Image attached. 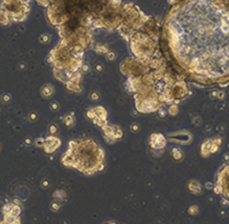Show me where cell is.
Returning <instances> with one entry per match:
<instances>
[{"mask_svg": "<svg viewBox=\"0 0 229 224\" xmlns=\"http://www.w3.org/2000/svg\"><path fill=\"white\" fill-rule=\"evenodd\" d=\"M61 146V141L60 139L55 136V135H50L45 139V144L43 146L44 152L48 154L55 152Z\"/></svg>", "mask_w": 229, "mask_h": 224, "instance_id": "obj_3", "label": "cell"}, {"mask_svg": "<svg viewBox=\"0 0 229 224\" xmlns=\"http://www.w3.org/2000/svg\"><path fill=\"white\" fill-rule=\"evenodd\" d=\"M22 211V209L20 208L19 205L13 204H7L4 206L3 208V213L5 215H8V214H13L19 216Z\"/></svg>", "mask_w": 229, "mask_h": 224, "instance_id": "obj_4", "label": "cell"}, {"mask_svg": "<svg viewBox=\"0 0 229 224\" xmlns=\"http://www.w3.org/2000/svg\"><path fill=\"white\" fill-rule=\"evenodd\" d=\"M45 144V139L43 137H38L34 141V145L36 147H43Z\"/></svg>", "mask_w": 229, "mask_h": 224, "instance_id": "obj_10", "label": "cell"}, {"mask_svg": "<svg viewBox=\"0 0 229 224\" xmlns=\"http://www.w3.org/2000/svg\"><path fill=\"white\" fill-rule=\"evenodd\" d=\"M20 218L19 216L13 215V214H8V215H5L4 221L2 223H20Z\"/></svg>", "mask_w": 229, "mask_h": 224, "instance_id": "obj_7", "label": "cell"}, {"mask_svg": "<svg viewBox=\"0 0 229 224\" xmlns=\"http://www.w3.org/2000/svg\"><path fill=\"white\" fill-rule=\"evenodd\" d=\"M50 109L52 111H58V109H60V104H58V102H52L50 104Z\"/></svg>", "mask_w": 229, "mask_h": 224, "instance_id": "obj_13", "label": "cell"}, {"mask_svg": "<svg viewBox=\"0 0 229 224\" xmlns=\"http://www.w3.org/2000/svg\"><path fill=\"white\" fill-rule=\"evenodd\" d=\"M50 209L53 211H58V210L60 209V204H58V201H53L51 203V204H50Z\"/></svg>", "mask_w": 229, "mask_h": 224, "instance_id": "obj_11", "label": "cell"}, {"mask_svg": "<svg viewBox=\"0 0 229 224\" xmlns=\"http://www.w3.org/2000/svg\"><path fill=\"white\" fill-rule=\"evenodd\" d=\"M75 122V119L73 115L71 114H67L65 117H64V125H65L67 127H71L74 126V124Z\"/></svg>", "mask_w": 229, "mask_h": 224, "instance_id": "obj_8", "label": "cell"}, {"mask_svg": "<svg viewBox=\"0 0 229 224\" xmlns=\"http://www.w3.org/2000/svg\"><path fill=\"white\" fill-rule=\"evenodd\" d=\"M218 187L229 202V165L224 168L218 177Z\"/></svg>", "mask_w": 229, "mask_h": 224, "instance_id": "obj_2", "label": "cell"}, {"mask_svg": "<svg viewBox=\"0 0 229 224\" xmlns=\"http://www.w3.org/2000/svg\"><path fill=\"white\" fill-rule=\"evenodd\" d=\"M42 187L47 188V187H49L50 183H49V181H47V180H43V182L42 183Z\"/></svg>", "mask_w": 229, "mask_h": 224, "instance_id": "obj_15", "label": "cell"}, {"mask_svg": "<svg viewBox=\"0 0 229 224\" xmlns=\"http://www.w3.org/2000/svg\"><path fill=\"white\" fill-rule=\"evenodd\" d=\"M58 126H57L56 124L51 123L50 125L49 126V133H50V134H51V135H55V134L58 133Z\"/></svg>", "mask_w": 229, "mask_h": 224, "instance_id": "obj_9", "label": "cell"}, {"mask_svg": "<svg viewBox=\"0 0 229 224\" xmlns=\"http://www.w3.org/2000/svg\"><path fill=\"white\" fill-rule=\"evenodd\" d=\"M28 119H29V120L32 121V122L36 121L38 119V114L36 113V112H31V113L29 114V116H28Z\"/></svg>", "mask_w": 229, "mask_h": 224, "instance_id": "obj_12", "label": "cell"}, {"mask_svg": "<svg viewBox=\"0 0 229 224\" xmlns=\"http://www.w3.org/2000/svg\"><path fill=\"white\" fill-rule=\"evenodd\" d=\"M54 93L53 87L50 84H46L42 88V94L44 98H50Z\"/></svg>", "mask_w": 229, "mask_h": 224, "instance_id": "obj_5", "label": "cell"}, {"mask_svg": "<svg viewBox=\"0 0 229 224\" xmlns=\"http://www.w3.org/2000/svg\"><path fill=\"white\" fill-rule=\"evenodd\" d=\"M3 101L4 102H7V101H9V99H10V96L9 95H7V94H5V95L3 96Z\"/></svg>", "mask_w": 229, "mask_h": 224, "instance_id": "obj_14", "label": "cell"}, {"mask_svg": "<svg viewBox=\"0 0 229 224\" xmlns=\"http://www.w3.org/2000/svg\"><path fill=\"white\" fill-rule=\"evenodd\" d=\"M67 194L63 189H58L53 193V197L56 201L58 202H62L66 199Z\"/></svg>", "mask_w": 229, "mask_h": 224, "instance_id": "obj_6", "label": "cell"}, {"mask_svg": "<svg viewBox=\"0 0 229 224\" xmlns=\"http://www.w3.org/2000/svg\"><path fill=\"white\" fill-rule=\"evenodd\" d=\"M103 149L92 138L70 141L68 151L61 157L64 166L74 168L85 175H92L103 170Z\"/></svg>", "mask_w": 229, "mask_h": 224, "instance_id": "obj_1", "label": "cell"}]
</instances>
